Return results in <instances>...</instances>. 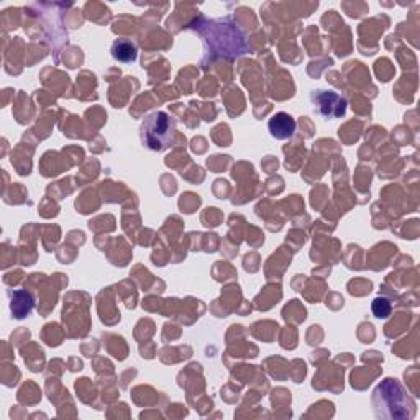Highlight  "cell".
I'll use <instances>...</instances> for the list:
<instances>
[{"label":"cell","instance_id":"obj_4","mask_svg":"<svg viewBox=\"0 0 420 420\" xmlns=\"http://www.w3.org/2000/svg\"><path fill=\"white\" fill-rule=\"evenodd\" d=\"M268 128H269V133H271V137H274L276 140H288L296 133L297 123L289 113L278 112L269 118Z\"/></svg>","mask_w":420,"mask_h":420},{"label":"cell","instance_id":"obj_6","mask_svg":"<svg viewBox=\"0 0 420 420\" xmlns=\"http://www.w3.org/2000/svg\"><path fill=\"white\" fill-rule=\"evenodd\" d=\"M112 56L120 63H133L138 58L137 47L130 39H117L112 44Z\"/></svg>","mask_w":420,"mask_h":420},{"label":"cell","instance_id":"obj_2","mask_svg":"<svg viewBox=\"0 0 420 420\" xmlns=\"http://www.w3.org/2000/svg\"><path fill=\"white\" fill-rule=\"evenodd\" d=\"M174 132H176L174 118L163 110H158L144 117L140 127V140L143 147L152 152H164L171 147Z\"/></svg>","mask_w":420,"mask_h":420},{"label":"cell","instance_id":"obj_3","mask_svg":"<svg viewBox=\"0 0 420 420\" xmlns=\"http://www.w3.org/2000/svg\"><path fill=\"white\" fill-rule=\"evenodd\" d=\"M314 109L325 118H342L347 113L348 102L335 91H315L312 94Z\"/></svg>","mask_w":420,"mask_h":420},{"label":"cell","instance_id":"obj_1","mask_svg":"<svg viewBox=\"0 0 420 420\" xmlns=\"http://www.w3.org/2000/svg\"><path fill=\"white\" fill-rule=\"evenodd\" d=\"M376 414L391 419H411L416 412L414 401L396 379H384L373 396Z\"/></svg>","mask_w":420,"mask_h":420},{"label":"cell","instance_id":"obj_5","mask_svg":"<svg viewBox=\"0 0 420 420\" xmlns=\"http://www.w3.org/2000/svg\"><path fill=\"white\" fill-rule=\"evenodd\" d=\"M35 307V299L28 291H23V289H18V291H13L10 294V312L15 319L22 320L28 317L32 314Z\"/></svg>","mask_w":420,"mask_h":420},{"label":"cell","instance_id":"obj_7","mask_svg":"<svg viewBox=\"0 0 420 420\" xmlns=\"http://www.w3.org/2000/svg\"><path fill=\"white\" fill-rule=\"evenodd\" d=\"M373 314L378 319H388L393 312V304L388 297H376L373 301Z\"/></svg>","mask_w":420,"mask_h":420}]
</instances>
